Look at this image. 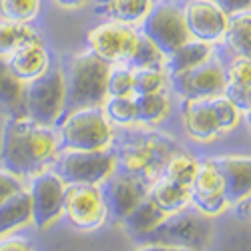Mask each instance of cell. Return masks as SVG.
Instances as JSON below:
<instances>
[{"mask_svg": "<svg viewBox=\"0 0 251 251\" xmlns=\"http://www.w3.org/2000/svg\"><path fill=\"white\" fill-rule=\"evenodd\" d=\"M215 2L227 16H231V14H239V12H249L251 0H215Z\"/></svg>", "mask_w": 251, "mask_h": 251, "instance_id": "cell-39", "label": "cell"}, {"mask_svg": "<svg viewBox=\"0 0 251 251\" xmlns=\"http://www.w3.org/2000/svg\"><path fill=\"white\" fill-rule=\"evenodd\" d=\"M43 40L38 32L28 26L26 23H14V20H0V56H8L16 49H20L26 43Z\"/></svg>", "mask_w": 251, "mask_h": 251, "instance_id": "cell-23", "label": "cell"}, {"mask_svg": "<svg viewBox=\"0 0 251 251\" xmlns=\"http://www.w3.org/2000/svg\"><path fill=\"white\" fill-rule=\"evenodd\" d=\"M153 6L151 0H109V10L115 20L125 25L141 23L145 14Z\"/></svg>", "mask_w": 251, "mask_h": 251, "instance_id": "cell-28", "label": "cell"}, {"mask_svg": "<svg viewBox=\"0 0 251 251\" xmlns=\"http://www.w3.org/2000/svg\"><path fill=\"white\" fill-rule=\"evenodd\" d=\"M147 197L165 215H171V213H177L181 209H185V205L189 203V197H191V189L185 185L175 183V181L161 179L153 187H149Z\"/></svg>", "mask_w": 251, "mask_h": 251, "instance_id": "cell-20", "label": "cell"}, {"mask_svg": "<svg viewBox=\"0 0 251 251\" xmlns=\"http://www.w3.org/2000/svg\"><path fill=\"white\" fill-rule=\"evenodd\" d=\"M0 251H34L32 241L25 237H0Z\"/></svg>", "mask_w": 251, "mask_h": 251, "instance_id": "cell-38", "label": "cell"}, {"mask_svg": "<svg viewBox=\"0 0 251 251\" xmlns=\"http://www.w3.org/2000/svg\"><path fill=\"white\" fill-rule=\"evenodd\" d=\"M197 171V161L187 155V153H175L169 157V161L165 163V169H163V179H169L175 181L179 185L185 187H191V181L195 177Z\"/></svg>", "mask_w": 251, "mask_h": 251, "instance_id": "cell-27", "label": "cell"}, {"mask_svg": "<svg viewBox=\"0 0 251 251\" xmlns=\"http://www.w3.org/2000/svg\"><path fill=\"white\" fill-rule=\"evenodd\" d=\"M58 135L28 117L8 119L2 131L0 161L16 177H34L47 169L56 157Z\"/></svg>", "mask_w": 251, "mask_h": 251, "instance_id": "cell-1", "label": "cell"}, {"mask_svg": "<svg viewBox=\"0 0 251 251\" xmlns=\"http://www.w3.org/2000/svg\"><path fill=\"white\" fill-rule=\"evenodd\" d=\"M209 107H211V111H213V117H215V123L219 127V133L231 131V129L237 127L239 111H237V107L229 99H225L223 95L211 97V99H209Z\"/></svg>", "mask_w": 251, "mask_h": 251, "instance_id": "cell-30", "label": "cell"}, {"mask_svg": "<svg viewBox=\"0 0 251 251\" xmlns=\"http://www.w3.org/2000/svg\"><path fill=\"white\" fill-rule=\"evenodd\" d=\"M225 82L251 87V62H249V58L235 56L231 60V65L225 69Z\"/></svg>", "mask_w": 251, "mask_h": 251, "instance_id": "cell-35", "label": "cell"}, {"mask_svg": "<svg viewBox=\"0 0 251 251\" xmlns=\"http://www.w3.org/2000/svg\"><path fill=\"white\" fill-rule=\"evenodd\" d=\"M62 215L80 231H93V229L100 227L109 217L100 195V187L85 183H67Z\"/></svg>", "mask_w": 251, "mask_h": 251, "instance_id": "cell-8", "label": "cell"}, {"mask_svg": "<svg viewBox=\"0 0 251 251\" xmlns=\"http://www.w3.org/2000/svg\"><path fill=\"white\" fill-rule=\"evenodd\" d=\"M137 38L139 32L131 25L113 20V23H104L89 30L87 43L91 47V52L107 60L109 65H127L137 45Z\"/></svg>", "mask_w": 251, "mask_h": 251, "instance_id": "cell-10", "label": "cell"}, {"mask_svg": "<svg viewBox=\"0 0 251 251\" xmlns=\"http://www.w3.org/2000/svg\"><path fill=\"white\" fill-rule=\"evenodd\" d=\"M165 219V213L161 209L149 199V197H143L131 211L123 217V225L129 229V231L135 237H141L145 233H149L155 225H159Z\"/></svg>", "mask_w": 251, "mask_h": 251, "instance_id": "cell-21", "label": "cell"}, {"mask_svg": "<svg viewBox=\"0 0 251 251\" xmlns=\"http://www.w3.org/2000/svg\"><path fill=\"white\" fill-rule=\"evenodd\" d=\"M30 219V195L26 189H20L0 203V237L10 235L16 229L28 225Z\"/></svg>", "mask_w": 251, "mask_h": 251, "instance_id": "cell-18", "label": "cell"}, {"mask_svg": "<svg viewBox=\"0 0 251 251\" xmlns=\"http://www.w3.org/2000/svg\"><path fill=\"white\" fill-rule=\"evenodd\" d=\"M223 97L231 100L239 113H249L251 107V87L247 85H231V82H225L223 87Z\"/></svg>", "mask_w": 251, "mask_h": 251, "instance_id": "cell-36", "label": "cell"}, {"mask_svg": "<svg viewBox=\"0 0 251 251\" xmlns=\"http://www.w3.org/2000/svg\"><path fill=\"white\" fill-rule=\"evenodd\" d=\"M173 251H199V249H191V247H175Z\"/></svg>", "mask_w": 251, "mask_h": 251, "instance_id": "cell-43", "label": "cell"}, {"mask_svg": "<svg viewBox=\"0 0 251 251\" xmlns=\"http://www.w3.org/2000/svg\"><path fill=\"white\" fill-rule=\"evenodd\" d=\"M109 97H133V71L131 67L111 69L107 82Z\"/></svg>", "mask_w": 251, "mask_h": 251, "instance_id": "cell-33", "label": "cell"}, {"mask_svg": "<svg viewBox=\"0 0 251 251\" xmlns=\"http://www.w3.org/2000/svg\"><path fill=\"white\" fill-rule=\"evenodd\" d=\"M99 187H100L107 215H111L115 221H123V217L143 197H147V191H149V187L143 183V179L135 177L133 173H119V175L113 173Z\"/></svg>", "mask_w": 251, "mask_h": 251, "instance_id": "cell-12", "label": "cell"}, {"mask_svg": "<svg viewBox=\"0 0 251 251\" xmlns=\"http://www.w3.org/2000/svg\"><path fill=\"white\" fill-rule=\"evenodd\" d=\"M173 89L183 99H211L223 95L225 69L215 58H207L201 65L171 75Z\"/></svg>", "mask_w": 251, "mask_h": 251, "instance_id": "cell-11", "label": "cell"}, {"mask_svg": "<svg viewBox=\"0 0 251 251\" xmlns=\"http://www.w3.org/2000/svg\"><path fill=\"white\" fill-rule=\"evenodd\" d=\"M165 54L151 43V40L139 32L137 45L127 60V67L131 69H163Z\"/></svg>", "mask_w": 251, "mask_h": 251, "instance_id": "cell-25", "label": "cell"}, {"mask_svg": "<svg viewBox=\"0 0 251 251\" xmlns=\"http://www.w3.org/2000/svg\"><path fill=\"white\" fill-rule=\"evenodd\" d=\"M6 62L10 71L20 78V80H32L38 75H43L50 65H49V52L43 47V40H34V43H26L14 52L6 56Z\"/></svg>", "mask_w": 251, "mask_h": 251, "instance_id": "cell-15", "label": "cell"}, {"mask_svg": "<svg viewBox=\"0 0 251 251\" xmlns=\"http://www.w3.org/2000/svg\"><path fill=\"white\" fill-rule=\"evenodd\" d=\"M58 147L69 151L107 149L113 141V127L100 107H82L67 111L58 119Z\"/></svg>", "mask_w": 251, "mask_h": 251, "instance_id": "cell-3", "label": "cell"}, {"mask_svg": "<svg viewBox=\"0 0 251 251\" xmlns=\"http://www.w3.org/2000/svg\"><path fill=\"white\" fill-rule=\"evenodd\" d=\"M233 205H235V211L241 219H249V197H243L241 201H237Z\"/></svg>", "mask_w": 251, "mask_h": 251, "instance_id": "cell-40", "label": "cell"}, {"mask_svg": "<svg viewBox=\"0 0 251 251\" xmlns=\"http://www.w3.org/2000/svg\"><path fill=\"white\" fill-rule=\"evenodd\" d=\"M67 109L65 73L58 67H49L43 75L26 82L25 115L45 127H54Z\"/></svg>", "mask_w": 251, "mask_h": 251, "instance_id": "cell-4", "label": "cell"}, {"mask_svg": "<svg viewBox=\"0 0 251 251\" xmlns=\"http://www.w3.org/2000/svg\"><path fill=\"white\" fill-rule=\"evenodd\" d=\"M191 193L195 195H211V193H223V179L217 171L213 161H201L197 163V171L191 181Z\"/></svg>", "mask_w": 251, "mask_h": 251, "instance_id": "cell-26", "label": "cell"}, {"mask_svg": "<svg viewBox=\"0 0 251 251\" xmlns=\"http://www.w3.org/2000/svg\"><path fill=\"white\" fill-rule=\"evenodd\" d=\"M183 16L191 38L209 45L223 40L229 16L219 8L215 0H191L183 8Z\"/></svg>", "mask_w": 251, "mask_h": 251, "instance_id": "cell-13", "label": "cell"}, {"mask_svg": "<svg viewBox=\"0 0 251 251\" xmlns=\"http://www.w3.org/2000/svg\"><path fill=\"white\" fill-rule=\"evenodd\" d=\"M223 40L227 43V47L235 52V56L249 58V52H251V18H249V12H239V14L229 16Z\"/></svg>", "mask_w": 251, "mask_h": 251, "instance_id": "cell-22", "label": "cell"}, {"mask_svg": "<svg viewBox=\"0 0 251 251\" xmlns=\"http://www.w3.org/2000/svg\"><path fill=\"white\" fill-rule=\"evenodd\" d=\"M65 187L67 183L60 179L58 173L43 171L32 177L30 183V213L36 229L45 231L62 215V201H65Z\"/></svg>", "mask_w": 251, "mask_h": 251, "instance_id": "cell-9", "label": "cell"}, {"mask_svg": "<svg viewBox=\"0 0 251 251\" xmlns=\"http://www.w3.org/2000/svg\"><path fill=\"white\" fill-rule=\"evenodd\" d=\"M25 91H26V82L20 80L10 71L6 56H0V109L8 115V119L26 117Z\"/></svg>", "mask_w": 251, "mask_h": 251, "instance_id": "cell-17", "label": "cell"}, {"mask_svg": "<svg viewBox=\"0 0 251 251\" xmlns=\"http://www.w3.org/2000/svg\"><path fill=\"white\" fill-rule=\"evenodd\" d=\"M54 2L60 6H67V8H75V6H82L87 0H54Z\"/></svg>", "mask_w": 251, "mask_h": 251, "instance_id": "cell-42", "label": "cell"}, {"mask_svg": "<svg viewBox=\"0 0 251 251\" xmlns=\"http://www.w3.org/2000/svg\"><path fill=\"white\" fill-rule=\"evenodd\" d=\"M133 100H135V123H159L169 113V99L163 95V91L133 95Z\"/></svg>", "mask_w": 251, "mask_h": 251, "instance_id": "cell-24", "label": "cell"}, {"mask_svg": "<svg viewBox=\"0 0 251 251\" xmlns=\"http://www.w3.org/2000/svg\"><path fill=\"white\" fill-rule=\"evenodd\" d=\"M211 237L209 223L193 213H185L183 209L177 213L165 215V219L155 225L149 233L137 237L141 243H159L169 247H191L203 249Z\"/></svg>", "mask_w": 251, "mask_h": 251, "instance_id": "cell-5", "label": "cell"}, {"mask_svg": "<svg viewBox=\"0 0 251 251\" xmlns=\"http://www.w3.org/2000/svg\"><path fill=\"white\" fill-rule=\"evenodd\" d=\"M117 169V155L107 149L69 151L58 161V175L65 183L100 185Z\"/></svg>", "mask_w": 251, "mask_h": 251, "instance_id": "cell-7", "label": "cell"}, {"mask_svg": "<svg viewBox=\"0 0 251 251\" xmlns=\"http://www.w3.org/2000/svg\"><path fill=\"white\" fill-rule=\"evenodd\" d=\"M183 123L185 129L197 141H211L219 135L209 99H185L183 100Z\"/></svg>", "mask_w": 251, "mask_h": 251, "instance_id": "cell-16", "label": "cell"}, {"mask_svg": "<svg viewBox=\"0 0 251 251\" xmlns=\"http://www.w3.org/2000/svg\"><path fill=\"white\" fill-rule=\"evenodd\" d=\"M113 65L87 50L76 54L65 73L67 111L82 107H102L107 100V82Z\"/></svg>", "mask_w": 251, "mask_h": 251, "instance_id": "cell-2", "label": "cell"}, {"mask_svg": "<svg viewBox=\"0 0 251 251\" xmlns=\"http://www.w3.org/2000/svg\"><path fill=\"white\" fill-rule=\"evenodd\" d=\"M189 203L197 207V211L203 215H219L223 209L229 205L223 193H211V195H195L191 193Z\"/></svg>", "mask_w": 251, "mask_h": 251, "instance_id": "cell-34", "label": "cell"}, {"mask_svg": "<svg viewBox=\"0 0 251 251\" xmlns=\"http://www.w3.org/2000/svg\"><path fill=\"white\" fill-rule=\"evenodd\" d=\"M40 0H0V14L14 23H32L38 16Z\"/></svg>", "mask_w": 251, "mask_h": 251, "instance_id": "cell-29", "label": "cell"}, {"mask_svg": "<svg viewBox=\"0 0 251 251\" xmlns=\"http://www.w3.org/2000/svg\"><path fill=\"white\" fill-rule=\"evenodd\" d=\"M223 179V195L227 203H237L251 191V161L245 155H227L211 159Z\"/></svg>", "mask_w": 251, "mask_h": 251, "instance_id": "cell-14", "label": "cell"}, {"mask_svg": "<svg viewBox=\"0 0 251 251\" xmlns=\"http://www.w3.org/2000/svg\"><path fill=\"white\" fill-rule=\"evenodd\" d=\"M23 189V181H20V177L12 175L10 171H0V203H2L4 199H8L10 195H14L16 191Z\"/></svg>", "mask_w": 251, "mask_h": 251, "instance_id": "cell-37", "label": "cell"}, {"mask_svg": "<svg viewBox=\"0 0 251 251\" xmlns=\"http://www.w3.org/2000/svg\"><path fill=\"white\" fill-rule=\"evenodd\" d=\"M145 247H141L139 251H173L175 247L169 245H159V243H143Z\"/></svg>", "mask_w": 251, "mask_h": 251, "instance_id": "cell-41", "label": "cell"}, {"mask_svg": "<svg viewBox=\"0 0 251 251\" xmlns=\"http://www.w3.org/2000/svg\"><path fill=\"white\" fill-rule=\"evenodd\" d=\"M207 58H211V45L197 40V38H189L179 49H175L171 54L165 56L163 67L169 71V75H177V73L189 71L201 65Z\"/></svg>", "mask_w": 251, "mask_h": 251, "instance_id": "cell-19", "label": "cell"}, {"mask_svg": "<svg viewBox=\"0 0 251 251\" xmlns=\"http://www.w3.org/2000/svg\"><path fill=\"white\" fill-rule=\"evenodd\" d=\"M104 104V115L109 121L117 125H131L135 123V100L133 97H107Z\"/></svg>", "mask_w": 251, "mask_h": 251, "instance_id": "cell-31", "label": "cell"}, {"mask_svg": "<svg viewBox=\"0 0 251 251\" xmlns=\"http://www.w3.org/2000/svg\"><path fill=\"white\" fill-rule=\"evenodd\" d=\"M131 71H133V95L163 91L165 75L161 69H131Z\"/></svg>", "mask_w": 251, "mask_h": 251, "instance_id": "cell-32", "label": "cell"}, {"mask_svg": "<svg viewBox=\"0 0 251 251\" xmlns=\"http://www.w3.org/2000/svg\"><path fill=\"white\" fill-rule=\"evenodd\" d=\"M141 34L147 36L165 56L191 38L185 25L183 8L171 0H161L149 8L141 20Z\"/></svg>", "mask_w": 251, "mask_h": 251, "instance_id": "cell-6", "label": "cell"}]
</instances>
